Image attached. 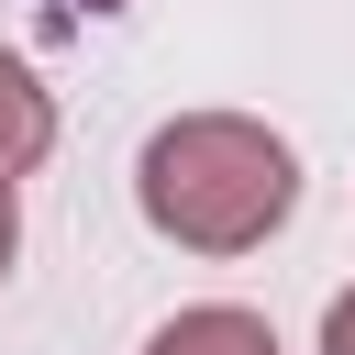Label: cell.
Returning a JSON list of instances; mask_svg holds the SVG:
<instances>
[{
  "mask_svg": "<svg viewBox=\"0 0 355 355\" xmlns=\"http://www.w3.org/2000/svg\"><path fill=\"white\" fill-rule=\"evenodd\" d=\"M144 355H277V333H266V311H244V300H200V311H166V322L144 333Z\"/></svg>",
  "mask_w": 355,
  "mask_h": 355,
  "instance_id": "cell-3",
  "label": "cell"
},
{
  "mask_svg": "<svg viewBox=\"0 0 355 355\" xmlns=\"http://www.w3.org/2000/svg\"><path fill=\"white\" fill-rule=\"evenodd\" d=\"M322 355H355V288L322 300Z\"/></svg>",
  "mask_w": 355,
  "mask_h": 355,
  "instance_id": "cell-4",
  "label": "cell"
},
{
  "mask_svg": "<svg viewBox=\"0 0 355 355\" xmlns=\"http://www.w3.org/2000/svg\"><path fill=\"white\" fill-rule=\"evenodd\" d=\"M55 155V89L0 44V178H33Z\"/></svg>",
  "mask_w": 355,
  "mask_h": 355,
  "instance_id": "cell-2",
  "label": "cell"
},
{
  "mask_svg": "<svg viewBox=\"0 0 355 355\" xmlns=\"http://www.w3.org/2000/svg\"><path fill=\"white\" fill-rule=\"evenodd\" d=\"M133 211L178 255H255L300 211V144L255 111H178L133 155Z\"/></svg>",
  "mask_w": 355,
  "mask_h": 355,
  "instance_id": "cell-1",
  "label": "cell"
},
{
  "mask_svg": "<svg viewBox=\"0 0 355 355\" xmlns=\"http://www.w3.org/2000/svg\"><path fill=\"white\" fill-rule=\"evenodd\" d=\"M11 255H22V200H11V178H0V277H11Z\"/></svg>",
  "mask_w": 355,
  "mask_h": 355,
  "instance_id": "cell-5",
  "label": "cell"
}]
</instances>
